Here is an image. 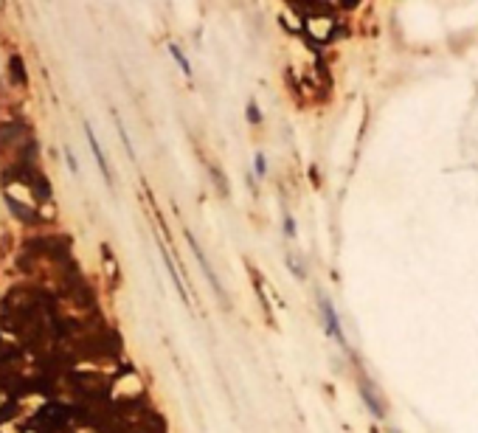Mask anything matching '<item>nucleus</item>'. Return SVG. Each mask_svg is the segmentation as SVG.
<instances>
[{
  "label": "nucleus",
  "mask_w": 478,
  "mask_h": 433,
  "mask_svg": "<svg viewBox=\"0 0 478 433\" xmlns=\"http://www.w3.org/2000/svg\"><path fill=\"white\" fill-rule=\"evenodd\" d=\"M85 132H88V141H90V149H93V155H96V163H99V169H102V174H104V180H107V183H113V174H110V166H107V158L102 155V146H99V141H96V135H93V127H90V124H85Z\"/></svg>",
  "instance_id": "20e7f679"
},
{
  "label": "nucleus",
  "mask_w": 478,
  "mask_h": 433,
  "mask_svg": "<svg viewBox=\"0 0 478 433\" xmlns=\"http://www.w3.org/2000/svg\"><path fill=\"white\" fill-rule=\"evenodd\" d=\"M282 226H285V237H287V240H293V237L299 234L296 220H293V214H290V211H285V214H282Z\"/></svg>",
  "instance_id": "6e6552de"
},
{
  "label": "nucleus",
  "mask_w": 478,
  "mask_h": 433,
  "mask_svg": "<svg viewBox=\"0 0 478 433\" xmlns=\"http://www.w3.org/2000/svg\"><path fill=\"white\" fill-rule=\"evenodd\" d=\"M65 155H68V166H71V169H74V172H76V158H74V152H71V149H68V152H65Z\"/></svg>",
  "instance_id": "f8f14e48"
},
{
  "label": "nucleus",
  "mask_w": 478,
  "mask_h": 433,
  "mask_svg": "<svg viewBox=\"0 0 478 433\" xmlns=\"http://www.w3.org/2000/svg\"><path fill=\"white\" fill-rule=\"evenodd\" d=\"M169 54L175 57V62L180 65V71H183V76H191V65H189V60H186V54L177 48V46H169Z\"/></svg>",
  "instance_id": "0eeeda50"
},
{
  "label": "nucleus",
  "mask_w": 478,
  "mask_h": 433,
  "mask_svg": "<svg viewBox=\"0 0 478 433\" xmlns=\"http://www.w3.org/2000/svg\"><path fill=\"white\" fill-rule=\"evenodd\" d=\"M287 268H290V273L296 276V279H307V273H304V265L293 256V254H287Z\"/></svg>",
  "instance_id": "1a4fd4ad"
},
{
  "label": "nucleus",
  "mask_w": 478,
  "mask_h": 433,
  "mask_svg": "<svg viewBox=\"0 0 478 433\" xmlns=\"http://www.w3.org/2000/svg\"><path fill=\"white\" fill-rule=\"evenodd\" d=\"M186 240H189V245H191V251H194V256H197V262H200V268H203V273H205V279L211 282V287H214V293L225 301V290H222V284H219V276L214 273V268H211V262L205 259V254H203V248L197 245V240H194V234H189L186 231Z\"/></svg>",
  "instance_id": "f03ea898"
},
{
  "label": "nucleus",
  "mask_w": 478,
  "mask_h": 433,
  "mask_svg": "<svg viewBox=\"0 0 478 433\" xmlns=\"http://www.w3.org/2000/svg\"><path fill=\"white\" fill-rule=\"evenodd\" d=\"M318 307H321V312H324V327H327V332L335 338V343H338L341 349H349V341H346V332H343V327H341V318H338L332 301H329L324 293H318Z\"/></svg>",
  "instance_id": "f257e3e1"
},
{
  "label": "nucleus",
  "mask_w": 478,
  "mask_h": 433,
  "mask_svg": "<svg viewBox=\"0 0 478 433\" xmlns=\"http://www.w3.org/2000/svg\"><path fill=\"white\" fill-rule=\"evenodd\" d=\"M116 127H118V135H121V144L127 146V155H130V158H135V152H132V144H130V135H127V130H124V124H121L118 118H116Z\"/></svg>",
  "instance_id": "9b49d317"
},
{
  "label": "nucleus",
  "mask_w": 478,
  "mask_h": 433,
  "mask_svg": "<svg viewBox=\"0 0 478 433\" xmlns=\"http://www.w3.org/2000/svg\"><path fill=\"white\" fill-rule=\"evenodd\" d=\"M9 68H12V82H18V85H26L23 60H20V57H12V60H9Z\"/></svg>",
  "instance_id": "39448f33"
},
{
  "label": "nucleus",
  "mask_w": 478,
  "mask_h": 433,
  "mask_svg": "<svg viewBox=\"0 0 478 433\" xmlns=\"http://www.w3.org/2000/svg\"><path fill=\"white\" fill-rule=\"evenodd\" d=\"M254 169H257V174H259V177H265V174H268V158H265V152H257V158H254Z\"/></svg>",
  "instance_id": "9d476101"
},
{
  "label": "nucleus",
  "mask_w": 478,
  "mask_h": 433,
  "mask_svg": "<svg viewBox=\"0 0 478 433\" xmlns=\"http://www.w3.org/2000/svg\"><path fill=\"white\" fill-rule=\"evenodd\" d=\"M245 116H248V121H251V124H262V118H265V116H262V110H259V102H257L254 96H251V99H248V104H245Z\"/></svg>",
  "instance_id": "423d86ee"
},
{
  "label": "nucleus",
  "mask_w": 478,
  "mask_h": 433,
  "mask_svg": "<svg viewBox=\"0 0 478 433\" xmlns=\"http://www.w3.org/2000/svg\"><path fill=\"white\" fill-rule=\"evenodd\" d=\"M360 397H363V402L369 405V411H371L377 419H383V416H385V405L380 402V397H377V391H374L371 380H366V377H360Z\"/></svg>",
  "instance_id": "7ed1b4c3"
}]
</instances>
